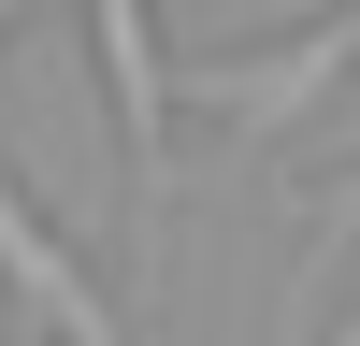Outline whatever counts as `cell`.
<instances>
[{
  "label": "cell",
  "mask_w": 360,
  "mask_h": 346,
  "mask_svg": "<svg viewBox=\"0 0 360 346\" xmlns=\"http://www.w3.org/2000/svg\"><path fill=\"white\" fill-rule=\"evenodd\" d=\"M86 44H101L115 130H130V217H144V260H159V217H173V58H159V15L144 0H101Z\"/></svg>",
  "instance_id": "6da1fadb"
},
{
  "label": "cell",
  "mask_w": 360,
  "mask_h": 346,
  "mask_svg": "<svg viewBox=\"0 0 360 346\" xmlns=\"http://www.w3.org/2000/svg\"><path fill=\"white\" fill-rule=\"evenodd\" d=\"M0 288H15V317H29L44 346H130V332H115V303L86 288V260L58 245L44 202L15 188V159H0Z\"/></svg>",
  "instance_id": "7a4b0ae2"
},
{
  "label": "cell",
  "mask_w": 360,
  "mask_h": 346,
  "mask_svg": "<svg viewBox=\"0 0 360 346\" xmlns=\"http://www.w3.org/2000/svg\"><path fill=\"white\" fill-rule=\"evenodd\" d=\"M360 72V15H332V29H303L288 58H259V72H188L202 86V115H231V130H288L303 101H332V86Z\"/></svg>",
  "instance_id": "3957f363"
},
{
  "label": "cell",
  "mask_w": 360,
  "mask_h": 346,
  "mask_svg": "<svg viewBox=\"0 0 360 346\" xmlns=\"http://www.w3.org/2000/svg\"><path fill=\"white\" fill-rule=\"evenodd\" d=\"M288 346H303V317H288Z\"/></svg>",
  "instance_id": "277c9868"
}]
</instances>
